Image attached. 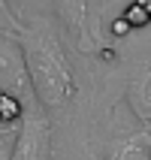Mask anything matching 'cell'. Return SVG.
<instances>
[{
	"label": "cell",
	"mask_w": 151,
	"mask_h": 160,
	"mask_svg": "<svg viewBox=\"0 0 151 160\" xmlns=\"http://www.w3.org/2000/svg\"><path fill=\"white\" fill-rule=\"evenodd\" d=\"M21 48H24L30 85L43 109H63L73 97V72L67 67L61 45L48 27H30L21 30Z\"/></svg>",
	"instance_id": "6da1fadb"
},
{
	"label": "cell",
	"mask_w": 151,
	"mask_h": 160,
	"mask_svg": "<svg viewBox=\"0 0 151 160\" xmlns=\"http://www.w3.org/2000/svg\"><path fill=\"white\" fill-rule=\"evenodd\" d=\"M0 94L15 97L18 103L33 94L21 39H15L9 33H0Z\"/></svg>",
	"instance_id": "7a4b0ae2"
},
{
	"label": "cell",
	"mask_w": 151,
	"mask_h": 160,
	"mask_svg": "<svg viewBox=\"0 0 151 160\" xmlns=\"http://www.w3.org/2000/svg\"><path fill=\"white\" fill-rule=\"evenodd\" d=\"M48 154H52L48 124L43 118H27L15 139V148H12L9 160H48Z\"/></svg>",
	"instance_id": "3957f363"
},
{
	"label": "cell",
	"mask_w": 151,
	"mask_h": 160,
	"mask_svg": "<svg viewBox=\"0 0 151 160\" xmlns=\"http://www.w3.org/2000/svg\"><path fill=\"white\" fill-rule=\"evenodd\" d=\"M127 100L142 121H151V63L133 76L130 88H127Z\"/></svg>",
	"instance_id": "277c9868"
},
{
	"label": "cell",
	"mask_w": 151,
	"mask_h": 160,
	"mask_svg": "<svg viewBox=\"0 0 151 160\" xmlns=\"http://www.w3.org/2000/svg\"><path fill=\"white\" fill-rule=\"evenodd\" d=\"M109 160H151V151H148V139L145 136H127L124 142H118L109 154Z\"/></svg>",
	"instance_id": "5b68a950"
},
{
	"label": "cell",
	"mask_w": 151,
	"mask_h": 160,
	"mask_svg": "<svg viewBox=\"0 0 151 160\" xmlns=\"http://www.w3.org/2000/svg\"><path fill=\"white\" fill-rule=\"evenodd\" d=\"M54 9H58V15H61V21L67 27H76V30H82V24H85V12H88V0H52Z\"/></svg>",
	"instance_id": "8992f818"
},
{
	"label": "cell",
	"mask_w": 151,
	"mask_h": 160,
	"mask_svg": "<svg viewBox=\"0 0 151 160\" xmlns=\"http://www.w3.org/2000/svg\"><path fill=\"white\" fill-rule=\"evenodd\" d=\"M21 115V103L15 97H6V94H0V121H15Z\"/></svg>",
	"instance_id": "52a82bcc"
},
{
	"label": "cell",
	"mask_w": 151,
	"mask_h": 160,
	"mask_svg": "<svg viewBox=\"0 0 151 160\" xmlns=\"http://www.w3.org/2000/svg\"><path fill=\"white\" fill-rule=\"evenodd\" d=\"M148 12H145V9L142 6H139V3H133V6H130V9H127V15H124V21H127V24H130V27H139V24H145V21H148Z\"/></svg>",
	"instance_id": "ba28073f"
},
{
	"label": "cell",
	"mask_w": 151,
	"mask_h": 160,
	"mask_svg": "<svg viewBox=\"0 0 151 160\" xmlns=\"http://www.w3.org/2000/svg\"><path fill=\"white\" fill-rule=\"evenodd\" d=\"M9 30H15V18L9 15L6 3L0 0V33H9Z\"/></svg>",
	"instance_id": "9c48e42d"
},
{
	"label": "cell",
	"mask_w": 151,
	"mask_h": 160,
	"mask_svg": "<svg viewBox=\"0 0 151 160\" xmlns=\"http://www.w3.org/2000/svg\"><path fill=\"white\" fill-rule=\"evenodd\" d=\"M112 30H115V33H124V30H130V24L121 18V21H115V24H112Z\"/></svg>",
	"instance_id": "30bf717a"
},
{
	"label": "cell",
	"mask_w": 151,
	"mask_h": 160,
	"mask_svg": "<svg viewBox=\"0 0 151 160\" xmlns=\"http://www.w3.org/2000/svg\"><path fill=\"white\" fill-rule=\"evenodd\" d=\"M9 154H12V151H9V148H6V145H3V142H0V160H9Z\"/></svg>",
	"instance_id": "8fae6325"
},
{
	"label": "cell",
	"mask_w": 151,
	"mask_h": 160,
	"mask_svg": "<svg viewBox=\"0 0 151 160\" xmlns=\"http://www.w3.org/2000/svg\"><path fill=\"white\" fill-rule=\"evenodd\" d=\"M136 3H139V6H142L145 12H148V15H151V0H136Z\"/></svg>",
	"instance_id": "7c38bea8"
}]
</instances>
